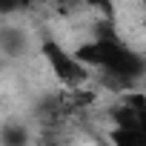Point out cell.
Returning a JSON list of instances; mask_svg holds the SVG:
<instances>
[{
    "instance_id": "obj_1",
    "label": "cell",
    "mask_w": 146,
    "mask_h": 146,
    "mask_svg": "<svg viewBox=\"0 0 146 146\" xmlns=\"http://www.w3.org/2000/svg\"><path fill=\"white\" fill-rule=\"evenodd\" d=\"M75 54L83 66L103 72L109 78V83H115V86H132L146 72L143 57L135 49H129L126 43H120L115 35H100L92 43L75 49Z\"/></svg>"
},
{
    "instance_id": "obj_2",
    "label": "cell",
    "mask_w": 146,
    "mask_h": 146,
    "mask_svg": "<svg viewBox=\"0 0 146 146\" xmlns=\"http://www.w3.org/2000/svg\"><path fill=\"white\" fill-rule=\"evenodd\" d=\"M40 54H43V60L49 63L52 75H54L69 92H75L78 86H83V83L92 78V69L83 66L75 52L63 49L54 37H43V40H40Z\"/></svg>"
},
{
    "instance_id": "obj_4",
    "label": "cell",
    "mask_w": 146,
    "mask_h": 146,
    "mask_svg": "<svg viewBox=\"0 0 146 146\" xmlns=\"http://www.w3.org/2000/svg\"><path fill=\"white\" fill-rule=\"evenodd\" d=\"M0 146H32V129L20 117H9L0 126Z\"/></svg>"
},
{
    "instance_id": "obj_3",
    "label": "cell",
    "mask_w": 146,
    "mask_h": 146,
    "mask_svg": "<svg viewBox=\"0 0 146 146\" xmlns=\"http://www.w3.org/2000/svg\"><path fill=\"white\" fill-rule=\"evenodd\" d=\"M29 32L17 23H3L0 26V54H3V60H20L29 54Z\"/></svg>"
}]
</instances>
